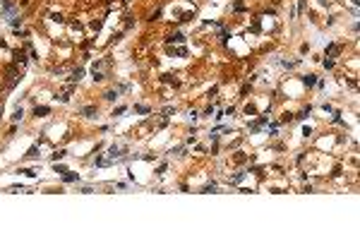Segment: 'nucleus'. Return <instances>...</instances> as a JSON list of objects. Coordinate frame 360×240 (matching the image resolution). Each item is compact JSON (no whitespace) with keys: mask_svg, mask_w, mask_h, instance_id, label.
Here are the masks:
<instances>
[{"mask_svg":"<svg viewBox=\"0 0 360 240\" xmlns=\"http://www.w3.org/2000/svg\"><path fill=\"white\" fill-rule=\"evenodd\" d=\"M48 113H50L48 106H36V108H34V115H39V118H43V115H48Z\"/></svg>","mask_w":360,"mask_h":240,"instance_id":"1","label":"nucleus"},{"mask_svg":"<svg viewBox=\"0 0 360 240\" xmlns=\"http://www.w3.org/2000/svg\"><path fill=\"white\" fill-rule=\"evenodd\" d=\"M168 41L171 43H185V36L183 34H173V36H168Z\"/></svg>","mask_w":360,"mask_h":240,"instance_id":"2","label":"nucleus"},{"mask_svg":"<svg viewBox=\"0 0 360 240\" xmlns=\"http://www.w3.org/2000/svg\"><path fill=\"white\" fill-rule=\"evenodd\" d=\"M82 75H84V70H82V67H77L75 72H72V77H70V82H79V79H82Z\"/></svg>","mask_w":360,"mask_h":240,"instance_id":"3","label":"nucleus"},{"mask_svg":"<svg viewBox=\"0 0 360 240\" xmlns=\"http://www.w3.org/2000/svg\"><path fill=\"white\" fill-rule=\"evenodd\" d=\"M302 82L307 84V86H315V84H317V77H315V75H305V77H302Z\"/></svg>","mask_w":360,"mask_h":240,"instance_id":"4","label":"nucleus"},{"mask_svg":"<svg viewBox=\"0 0 360 240\" xmlns=\"http://www.w3.org/2000/svg\"><path fill=\"white\" fill-rule=\"evenodd\" d=\"M63 180H65V182H75V180H79V178H77L75 173H67V171H65V173H63Z\"/></svg>","mask_w":360,"mask_h":240,"instance_id":"5","label":"nucleus"},{"mask_svg":"<svg viewBox=\"0 0 360 240\" xmlns=\"http://www.w3.org/2000/svg\"><path fill=\"white\" fill-rule=\"evenodd\" d=\"M94 113H96V106H86V108L82 110V115H86V118H91Z\"/></svg>","mask_w":360,"mask_h":240,"instance_id":"6","label":"nucleus"},{"mask_svg":"<svg viewBox=\"0 0 360 240\" xmlns=\"http://www.w3.org/2000/svg\"><path fill=\"white\" fill-rule=\"evenodd\" d=\"M27 156H29V159H36V156H39V144H34L31 149L27 151Z\"/></svg>","mask_w":360,"mask_h":240,"instance_id":"7","label":"nucleus"},{"mask_svg":"<svg viewBox=\"0 0 360 240\" xmlns=\"http://www.w3.org/2000/svg\"><path fill=\"white\" fill-rule=\"evenodd\" d=\"M106 99H108V101H115V99H118V89H115V91H106Z\"/></svg>","mask_w":360,"mask_h":240,"instance_id":"8","label":"nucleus"},{"mask_svg":"<svg viewBox=\"0 0 360 240\" xmlns=\"http://www.w3.org/2000/svg\"><path fill=\"white\" fill-rule=\"evenodd\" d=\"M22 115H24V113H22V108H17V110H14V115H12V120H14V123H17V120H22Z\"/></svg>","mask_w":360,"mask_h":240,"instance_id":"9","label":"nucleus"},{"mask_svg":"<svg viewBox=\"0 0 360 240\" xmlns=\"http://www.w3.org/2000/svg\"><path fill=\"white\" fill-rule=\"evenodd\" d=\"M327 50H329V55H338V50H341V48H338V46H334V43H331V46H329V48H327Z\"/></svg>","mask_w":360,"mask_h":240,"instance_id":"10","label":"nucleus"},{"mask_svg":"<svg viewBox=\"0 0 360 240\" xmlns=\"http://www.w3.org/2000/svg\"><path fill=\"white\" fill-rule=\"evenodd\" d=\"M243 178H245V173H235V175H233V178H230V182H240V180H243Z\"/></svg>","mask_w":360,"mask_h":240,"instance_id":"11","label":"nucleus"},{"mask_svg":"<svg viewBox=\"0 0 360 240\" xmlns=\"http://www.w3.org/2000/svg\"><path fill=\"white\" fill-rule=\"evenodd\" d=\"M10 24H12V27H19L22 19H19V17H10Z\"/></svg>","mask_w":360,"mask_h":240,"instance_id":"12","label":"nucleus"},{"mask_svg":"<svg viewBox=\"0 0 360 240\" xmlns=\"http://www.w3.org/2000/svg\"><path fill=\"white\" fill-rule=\"evenodd\" d=\"M137 113H149V106H135Z\"/></svg>","mask_w":360,"mask_h":240,"instance_id":"13","label":"nucleus"},{"mask_svg":"<svg viewBox=\"0 0 360 240\" xmlns=\"http://www.w3.org/2000/svg\"><path fill=\"white\" fill-rule=\"evenodd\" d=\"M216 190V182H209V185H204V192H214Z\"/></svg>","mask_w":360,"mask_h":240,"instance_id":"14","label":"nucleus"},{"mask_svg":"<svg viewBox=\"0 0 360 240\" xmlns=\"http://www.w3.org/2000/svg\"><path fill=\"white\" fill-rule=\"evenodd\" d=\"M228 39H230V34H228V31H221V43H226Z\"/></svg>","mask_w":360,"mask_h":240,"instance_id":"15","label":"nucleus"},{"mask_svg":"<svg viewBox=\"0 0 360 240\" xmlns=\"http://www.w3.org/2000/svg\"><path fill=\"white\" fill-rule=\"evenodd\" d=\"M63 156H65V151H55V154H53V161H58V159H63Z\"/></svg>","mask_w":360,"mask_h":240,"instance_id":"16","label":"nucleus"}]
</instances>
